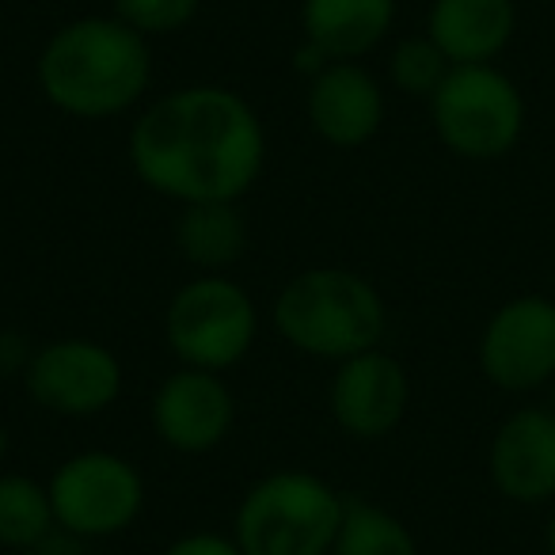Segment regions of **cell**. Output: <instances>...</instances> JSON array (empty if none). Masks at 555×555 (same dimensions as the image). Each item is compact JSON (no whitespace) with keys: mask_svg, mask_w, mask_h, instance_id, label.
Here are the masks:
<instances>
[{"mask_svg":"<svg viewBox=\"0 0 555 555\" xmlns=\"http://www.w3.org/2000/svg\"><path fill=\"white\" fill-rule=\"evenodd\" d=\"M267 138L229 88H183L141 115L130 160L153 191L194 202H236L259 179Z\"/></svg>","mask_w":555,"mask_h":555,"instance_id":"obj_1","label":"cell"},{"mask_svg":"<svg viewBox=\"0 0 555 555\" xmlns=\"http://www.w3.org/2000/svg\"><path fill=\"white\" fill-rule=\"evenodd\" d=\"M153 57L145 35L122 20H77L47 42L39 85L54 107L80 118H107L145 95Z\"/></svg>","mask_w":555,"mask_h":555,"instance_id":"obj_2","label":"cell"},{"mask_svg":"<svg viewBox=\"0 0 555 555\" xmlns=\"http://www.w3.org/2000/svg\"><path fill=\"white\" fill-rule=\"evenodd\" d=\"M282 339L317 358H354L377 350L385 335V301L362 274L350 270H305L274 305Z\"/></svg>","mask_w":555,"mask_h":555,"instance_id":"obj_3","label":"cell"},{"mask_svg":"<svg viewBox=\"0 0 555 555\" xmlns=\"http://www.w3.org/2000/svg\"><path fill=\"white\" fill-rule=\"evenodd\" d=\"M339 494L309 472H278L255 483L236 514L244 555H327L343 525Z\"/></svg>","mask_w":555,"mask_h":555,"instance_id":"obj_4","label":"cell"},{"mask_svg":"<svg viewBox=\"0 0 555 555\" xmlns=\"http://www.w3.org/2000/svg\"><path fill=\"white\" fill-rule=\"evenodd\" d=\"M441 145L464 160H499L521 141L525 100L494 65H453L430 95Z\"/></svg>","mask_w":555,"mask_h":555,"instance_id":"obj_5","label":"cell"},{"mask_svg":"<svg viewBox=\"0 0 555 555\" xmlns=\"http://www.w3.org/2000/svg\"><path fill=\"white\" fill-rule=\"evenodd\" d=\"M255 339L251 297L224 278H198L168 309V343L191 370H229Z\"/></svg>","mask_w":555,"mask_h":555,"instance_id":"obj_6","label":"cell"},{"mask_svg":"<svg viewBox=\"0 0 555 555\" xmlns=\"http://www.w3.org/2000/svg\"><path fill=\"white\" fill-rule=\"evenodd\" d=\"M141 476L115 453H80L50 479V502L73 537H111L141 509Z\"/></svg>","mask_w":555,"mask_h":555,"instance_id":"obj_7","label":"cell"},{"mask_svg":"<svg viewBox=\"0 0 555 555\" xmlns=\"http://www.w3.org/2000/svg\"><path fill=\"white\" fill-rule=\"evenodd\" d=\"M479 370L506 392H532L555 380V301L525 294L506 301L483 327Z\"/></svg>","mask_w":555,"mask_h":555,"instance_id":"obj_8","label":"cell"},{"mask_svg":"<svg viewBox=\"0 0 555 555\" xmlns=\"http://www.w3.org/2000/svg\"><path fill=\"white\" fill-rule=\"evenodd\" d=\"M27 388L47 411L62 415H95L111 408L122 388L118 358L88 339H62L42 347L27 362Z\"/></svg>","mask_w":555,"mask_h":555,"instance_id":"obj_9","label":"cell"},{"mask_svg":"<svg viewBox=\"0 0 555 555\" xmlns=\"http://www.w3.org/2000/svg\"><path fill=\"white\" fill-rule=\"evenodd\" d=\"M491 483L502 499L540 506L555 502V411L521 408L491 441Z\"/></svg>","mask_w":555,"mask_h":555,"instance_id":"obj_10","label":"cell"},{"mask_svg":"<svg viewBox=\"0 0 555 555\" xmlns=\"http://www.w3.org/2000/svg\"><path fill=\"white\" fill-rule=\"evenodd\" d=\"M408 373L380 350H365L343 362L332 380V415L354 438H385L408 411Z\"/></svg>","mask_w":555,"mask_h":555,"instance_id":"obj_11","label":"cell"},{"mask_svg":"<svg viewBox=\"0 0 555 555\" xmlns=\"http://www.w3.org/2000/svg\"><path fill=\"white\" fill-rule=\"evenodd\" d=\"M156 434L179 453L214 449L232 426V396L209 370H179L153 403Z\"/></svg>","mask_w":555,"mask_h":555,"instance_id":"obj_12","label":"cell"},{"mask_svg":"<svg viewBox=\"0 0 555 555\" xmlns=\"http://www.w3.org/2000/svg\"><path fill=\"white\" fill-rule=\"evenodd\" d=\"M309 122L324 141L354 149L385 122V95L358 65H327L309 92Z\"/></svg>","mask_w":555,"mask_h":555,"instance_id":"obj_13","label":"cell"},{"mask_svg":"<svg viewBox=\"0 0 555 555\" xmlns=\"http://www.w3.org/2000/svg\"><path fill=\"white\" fill-rule=\"evenodd\" d=\"M517 27L514 0H434L426 35L453 65H491Z\"/></svg>","mask_w":555,"mask_h":555,"instance_id":"obj_14","label":"cell"},{"mask_svg":"<svg viewBox=\"0 0 555 555\" xmlns=\"http://www.w3.org/2000/svg\"><path fill=\"white\" fill-rule=\"evenodd\" d=\"M396 20V0H305L301 24L332 62L370 54Z\"/></svg>","mask_w":555,"mask_h":555,"instance_id":"obj_15","label":"cell"},{"mask_svg":"<svg viewBox=\"0 0 555 555\" xmlns=\"http://www.w3.org/2000/svg\"><path fill=\"white\" fill-rule=\"evenodd\" d=\"M176 240L183 255L198 267H229L244 251V221L232 202H194L179 217Z\"/></svg>","mask_w":555,"mask_h":555,"instance_id":"obj_16","label":"cell"},{"mask_svg":"<svg viewBox=\"0 0 555 555\" xmlns=\"http://www.w3.org/2000/svg\"><path fill=\"white\" fill-rule=\"evenodd\" d=\"M57 525L50 487H39L27 476L0 479V544L39 547Z\"/></svg>","mask_w":555,"mask_h":555,"instance_id":"obj_17","label":"cell"},{"mask_svg":"<svg viewBox=\"0 0 555 555\" xmlns=\"http://www.w3.org/2000/svg\"><path fill=\"white\" fill-rule=\"evenodd\" d=\"M335 555H418L415 537L396 521L388 509L373 502H347L343 509L339 537H335Z\"/></svg>","mask_w":555,"mask_h":555,"instance_id":"obj_18","label":"cell"},{"mask_svg":"<svg viewBox=\"0 0 555 555\" xmlns=\"http://www.w3.org/2000/svg\"><path fill=\"white\" fill-rule=\"evenodd\" d=\"M449 69H453V62L441 54L430 35L403 39L392 54V80H396V88L408 95H426V100H430L441 88V80L449 77Z\"/></svg>","mask_w":555,"mask_h":555,"instance_id":"obj_19","label":"cell"},{"mask_svg":"<svg viewBox=\"0 0 555 555\" xmlns=\"http://www.w3.org/2000/svg\"><path fill=\"white\" fill-rule=\"evenodd\" d=\"M115 9L138 35H168L198 12V0H115Z\"/></svg>","mask_w":555,"mask_h":555,"instance_id":"obj_20","label":"cell"},{"mask_svg":"<svg viewBox=\"0 0 555 555\" xmlns=\"http://www.w3.org/2000/svg\"><path fill=\"white\" fill-rule=\"evenodd\" d=\"M164 555H244L236 540L224 537H209V532H198V537H183L168 547Z\"/></svg>","mask_w":555,"mask_h":555,"instance_id":"obj_21","label":"cell"},{"mask_svg":"<svg viewBox=\"0 0 555 555\" xmlns=\"http://www.w3.org/2000/svg\"><path fill=\"white\" fill-rule=\"evenodd\" d=\"M544 547H547V555H555V509H552V517H547V529H544Z\"/></svg>","mask_w":555,"mask_h":555,"instance_id":"obj_22","label":"cell"},{"mask_svg":"<svg viewBox=\"0 0 555 555\" xmlns=\"http://www.w3.org/2000/svg\"><path fill=\"white\" fill-rule=\"evenodd\" d=\"M552 411H555V380H552Z\"/></svg>","mask_w":555,"mask_h":555,"instance_id":"obj_23","label":"cell"},{"mask_svg":"<svg viewBox=\"0 0 555 555\" xmlns=\"http://www.w3.org/2000/svg\"><path fill=\"white\" fill-rule=\"evenodd\" d=\"M0 449H4V434H0Z\"/></svg>","mask_w":555,"mask_h":555,"instance_id":"obj_24","label":"cell"}]
</instances>
